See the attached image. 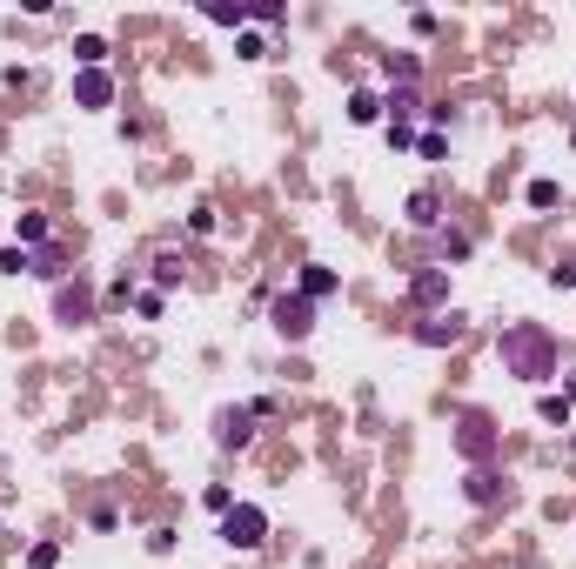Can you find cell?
<instances>
[{"label": "cell", "instance_id": "obj_13", "mask_svg": "<svg viewBox=\"0 0 576 569\" xmlns=\"http://www.w3.org/2000/svg\"><path fill=\"white\" fill-rule=\"evenodd\" d=\"M34 275L61 288V282H67V268H61V248H34Z\"/></svg>", "mask_w": 576, "mask_h": 569}, {"label": "cell", "instance_id": "obj_9", "mask_svg": "<svg viewBox=\"0 0 576 569\" xmlns=\"http://www.w3.org/2000/svg\"><path fill=\"white\" fill-rule=\"evenodd\" d=\"M74 101H81V108H108V101H114V81L101 74V67H81V74H74Z\"/></svg>", "mask_w": 576, "mask_h": 569}, {"label": "cell", "instance_id": "obj_22", "mask_svg": "<svg viewBox=\"0 0 576 569\" xmlns=\"http://www.w3.org/2000/svg\"><path fill=\"white\" fill-rule=\"evenodd\" d=\"M530 208H556V181H530Z\"/></svg>", "mask_w": 576, "mask_h": 569}, {"label": "cell", "instance_id": "obj_23", "mask_svg": "<svg viewBox=\"0 0 576 569\" xmlns=\"http://www.w3.org/2000/svg\"><path fill=\"white\" fill-rule=\"evenodd\" d=\"M436 248H443L449 262H463V255H469V235H443V241H436Z\"/></svg>", "mask_w": 576, "mask_h": 569}, {"label": "cell", "instance_id": "obj_10", "mask_svg": "<svg viewBox=\"0 0 576 569\" xmlns=\"http://www.w3.org/2000/svg\"><path fill=\"white\" fill-rule=\"evenodd\" d=\"M463 496H469V503H476V509H489V503H496V496H510V482H503V476H496V469H489V462H483V469H469Z\"/></svg>", "mask_w": 576, "mask_h": 569}, {"label": "cell", "instance_id": "obj_19", "mask_svg": "<svg viewBox=\"0 0 576 569\" xmlns=\"http://www.w3.org/2000/svg\"><path fill=\"white\" fill-rule=\"evenodd\" d=\"M181 282V255H161L155 262V288H175Z\"/></svg>", "mask_w": 576, "mask_h": 569}, {"label": "cell", "instance_id": "obj_11", "mask_svg": "<svg viewBox=\"0 0 576 569\" xmlns=\"http://www.w3.org/2000/svg\"><path fill=\"white\" fill-rule=\"evenodd\" d=\"M436 221H443V195H436V188H416V195H409V228L429 235Z\"/></svg>", "mask_w": 576, "mask_h": 569}, {"label": "cell", "instance_id": "obj_17", "mask_svg": "<svg viewBox=\"0 0 576 569\" xmlns=\"http://www.w3.org/2000/svg\"><path fill=\"white\" fill-rule=\"evenodd\" d=\"M208 21H215V27H242L248 7H242V0H235V7H228V0H215V7H208Z\"/></svg>", "mask_w": 576, "mask_h": 569}, {"label": "cell", "instance_id": "obj_1", "mask_svg": "<svg viewBox=\"0 0 576 569\" xmlns=\"http://www.w3.org/2000/svg\"><path fill=\"white\" fill-rule=\"evenodd\" d=\"M496 355H503V369L523 375V382H550L556 375V335L543 329V322H510L503 342H496Z\"/></svg>", "mask_w": 576, "mask_h": 569}, {"label": "cell", "instance_id": "obj_3", "mask_svg": "<svg viewBox=\"0 0 576 569\" xmlns=\"http://www.w3.org/2000/svg\"><path fill=\"white\" fill-rule=\"evenodd\" d=\"M456 456L476 462V469L496 456V422H489L483 409H463V416H456Z\"/></svg>", "mask_w": 576, "mask_h": 569}, {"label": "cell", "instance_id": "obj_18", "mask_svg": "<svg viewBox=\"0 0 576 569\" xmlns=\"http://www.w3.org/2000/svg\"><path fill=\"white\" fill-rule=\"evenodd\" d=\"M74 54H81V67H101V54H108V47H101V34H81V41H74Z\"/></svg>", "mask_w": 576, "mask_h": 569}, {"label": "cell", "instance_id": "obj_12", "mask_svg": "<svg viewBox=\"0 0 576 569\" xmlns=\"http://www.w3.org/2000/svg\"><path fill=\"white\" fill-rule=\"evenodd\" d=\"M349 121H355V128H369V121H382V94L355 88V94H349Z\"/></svg>", "mask_w": 576, "mask_h": 569}, {"label": "cell", "instance_id": "obj_16", "mask_svg": "<svg viewBox=\"0 0 576 569\" xmlns=\"http://www.w3.org/2000/svg\"><path fill=\"white\" fill-rule=\"evenodd\" d=\"M536 416L550 422V429H563V422H570V395H543V402H536Z\"/></svg>", "mask_w": 576, "mask_h": 569}, {"label": "cell", "instance_id": "obj_21", "mask_svg": "<svg viewBox=\"0 0 576 569\" xmlns=\"http://www.w3.org/2000/svg\"><path fill=\"white\" fill-rule=\"evenodd\" d=\"M27 563H34V569H54V563H61V549H54V543H34V549H27Z\"/></svg>", "mask_w": 576, "mask_h": 569}, {"label": "cell", "instance_id": "obj_5", "mask_svg": "<svg viewBox=\"0 0 576 569\" xmlns=\"http://www.w3.org/2000/svg\"><path fill=\"white\" fill-rule=\"evenodd\" d=\"M54 322H61V329H88L94 322V288L81 282V275L54 288Z\"/></svg>", "mask_w": 576, "mask_h": 569}, {"label": "cell", "instance_id": "obj_20", "mask_svg": "<svg viewBox=\"0 0 576 569\" xmlns=\"http://www.w3.org/2000/svg\"><path fill=\"white\" fill-rule=\"evenodd\" d=\"M389 74H396L402 88H416V54H389Z\"/></svg>", "mask_w": 576, "mask_h": 569}, {"label": "cell", "instance_id": "obj_4", "mask_svg": "<svg viewBox=\"0 0 576 569\" xmlns=\"http://www.w3.org/2000/svg\"><path fill=\"white\" fill-rule=\"evenodd\" d=\"M262 536H268V516L255 503H235L222 516V543L228 549H242V556H248V549H262Z\"/></svg>", "mask_w": 576, "mask_h": 569}, {"label": "cell", "instance_id": "obj_14", "mask_svg": "<svg viewBox=\"0 0 576 569\" xmlns=\"http://www.w3.org/2000/svg\"><path fill=\"white\" fill-rule=\"evenodd\" d=\"M302 295H309V302L335 295V268H302Z\"/></svg>", "mask_w": 576, "mask_h": 569}, {"label": "cell", "instance_id": "obj_24", "mask_svg": "<svg viewBox=\"0 0 576 569\" xmlns=\"http://www.w3.org/2000/svg\"><path fill=\"white\" fill-rule=\"evenodd\" d=\"M570 395H576V369H570Z\"/></svg>", "mask_w": 576, "mask_h": 569}, {"label": "cell", "instance_id": "obj_15", "mask_svg": "<svg viewBox=\"0 0 576 569\" xmlns=\"http://www.w3.org/2000/svg\"><path fill=\"white\" fill-rule=\"evenodd\" d=\"M14 235H21V248L34 255V248H47V221H41V215H21V228H14Z\"/></svg>", "mask_w": 576, "mask_h": 569}, {"label": "cell", "instance_id": "obj_8", "mask_svg": "<svg viewBox=\"0 0 576 569\" xmlns=\"http://www.w3.org/2000/svg\"><path fill=\"white\" fill-rule=\"evenodd\" d=\"M409 302L416 308H443L449 302V268H422L416 282H409Z\"/></svg>", "mask_w": 576, "mask_h": 569}, {"label": "cell", "instance_id": "obj_6", "mask_svg": "<svg viewBox=\"0 0 576 569\" xmlns=\"http://www.w3.org/2000/svg\"><path fill=\"white\" fill-rule=\"evenodd\" d=\"M255 442V409H222L215 416V449H248Z\"/></svg>", "mask_w": 576, "mask_h": 569}, {"label": "cell", "instance_id": "obj_7", "mask_svg": "<svg viewBox=\"0 0 576 569\" xmlns=\"http://www.w3.org/2000/svg\"><path fill=\"white\" fill-rule=\"evenodd\" d=\"M416 342H422V349H456V342H463V315L449 308V315H429V322H416Z\"/></svg>", "mask_w": 576, "mask_h": 569}, {"label": "cell", "instance_id": "obj_2", "mask_svg": "<svg viewBox=\"0 0 576 569\" xmlns=\"http://www.w3.org/2000/svg\"><path fill=\"white\" fill-rule=\"evenodd\" d=\"M268 329L282 335V342H309L315 335V302L309 295H275V302H268Z\"/></svg>", "mask_w": 576, "mask_h": 569}]
</instances>
